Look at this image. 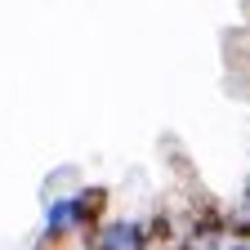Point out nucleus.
Returning <instances> with one entry per match:
<instances>
[{
    "instance_id": "1",
    "label": "nucleus",
    "mask_w": 250,
    "mask_h": 250,
    "mask_svg": "<svg viewBox=\"0 0 250 250\" xmlns=\"http://www.w3.org/2000/svg\"><path fill=\"white\" fill-rule=\"evenodd\" d=\"M76 237V219H72V192H54L45 197L41 206V232H36V246L41 250H67Z\"/></svg>"
},
{
    "instance_id": "2",
    "label": "nucleus",
    "mask_w": 250,
    "mask_h": 250,
    "mask_svg": "<svg viewBox=\"0 0 250 250\" xmlns=\"http://www.w3.org/2000/svg\"><path fill=\"white\" fill-rule=\"evenodd\" d=\"M72 219H76V237L85 241L94 228H103L112 219V188L89 179V183H76L72 188Z\"/></svg>"
},
{
    "instance_id": "3",
    "label": "nucleus",
    "mask_w": 250,
    "mask_h": 250,
    "mask_svg": "<svg viewBox=\"0 0 250 250\" xmlns=\"http://www.w3.org/2000/svg\"><path fill=\"white\" fill-rule=\"evenodd\" d=\"M81 250H147L143 224H139V219H130V214H112L103 228H94V232L81 241Z\"/></svg>"
},
{
    "instance_id": "4",
    "label": "nucleus",
    "mask_w": 250,
    "mask_h": 250,
    "mask_svg": "<svg viewBox=\"0 0 250 250\" xmlns=\"http://www.w3.org/2000/svg\"><path fill=\"white\" fill-rule=\"evenodd\" d=\"M228 241H250V214H241V210L228 214Z\"/></svg>"
},
{
    "instance_id": "5",
    "label": "nucleus",
    "mask_w": 250,
    "mask_h": 250,
    "mask_svg": "<svg viewBox=\"0 0 250 250\" xmlns=\"http://www.w3.org/2000/svg\"><path fill=\"white\" fill-rule=\"evenodd\" d=\"M232 210H241V214H250V174L241 179V188H237V206Z\"/></svg>"
},
{
    "instance_id": "6",
    "label": "nucleus",
    "mask_w": 250,
    "mask_h": 250,
    "mask_svg": "<svg viewBox=\"0 0 250 250\" xmlns=\"http://www.w3.org/2000/svg\"><path fill=\"white\" fill-rule=\"evenodd\" d=\"M224 250H250V241H228Z\"/></svg>"
},
{
    "instance_id": "7",
    "label": "nucleus",
    "mask_w": 250,
    "mask_h": 250,
    "mask_svg": "<svg viewBox=\"0 0 250 250\" xmlns=\"http://www.w3.org/2000/svg\"><path fill=\"white\" fill-rule=\"evenodd\" d=\"M246 72H250V54H246Z\"/></svg>"
},
{
    "instance_id": "8",
    "label": "nucleus",
    "mask_w": 250,
    "mask_h": 250,
    "mask_svg": "<svg viewBox=\"0 0 250 250\" xmlns=\"http://www.w3.org/2000/svg\"><path fill=\"white\" fill-rule=\"evenodd\" d=\"M27 250H41V246H27Z\"/></svg>"
}]
</instances>
